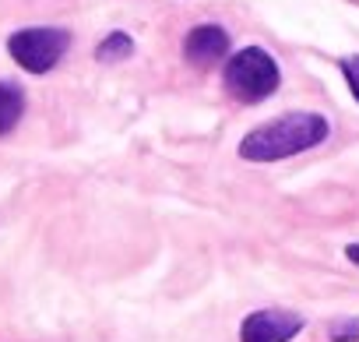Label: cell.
Here are the masks:
<instances>
[{
    "instance_id": "5b68a950",
    "label": "cell",
    "mask_w": 359,
    "mask_h": 342,
    "mask_svg": "<svg viewBox=\"0 0 359 342\" xmlns=\"http://www.w3.org/2000/svg\"><path fill=\"white\" fill-rule=\"evenodd\" d=\"M229 57V32L222 25H194L184 36V60L194 67H212Z\"/></svg>"
},
{
    "instance_id": "6da1fadb",
    "label": "cell",
    "mask_w": 359,
    "mask_h": 342,
    "mask_svg": "<svg viewBox=\"0 0 359 342\" xmlns=\"http://www.w3.org/2000/svg\"><path fill=\"white\" fill-rule=\"evenodd\" d=\"M327 134H331V127L320 113H285V117H275V120L254 127L240 141V159H247V162L292 159L299 152L317 148Z\"/></svg>"
},
{
    "instance_id": "ba28073f",
    "label": "cell",
    "mask_w": 359,
    "mask_h": 342,
    "mask_svg": "<svg viewBox=\"0 0 359 342\" xmlns=\"http://www.w3.org/2000/svg\"><path fill=\"white\" fill-rule=\"evenodd\" d=\"M331 342H359V317H338L327 324Z\"/></svg>"
},
{
    "instance_id": "8992f818",
    "label": "cell",
    "mask_w": 359,
    "mask_h": 342,
    "mask_svg": "<svg viewBox=\"0 0 359 342\" xmlns=\"http://www.w3.org/2000/svg\"><path fill=\"white\" fill-rule=\"evenodd\" d=\"M25 113V92L15 81H0V138L11 134Z\"/></svg>"
},
{
    "instance_id": "52a82bcc",
    "label": "cell",
    "mask_w": 359,
    "mask_h": 342,
    "mask_svg": "<svg viewBox=\"0 0 359 342\" xmlns=\"http://www.w3.org/2000/svg\"><path fill=\"white\" fill-rule=\"evenodd\" d=\"M134 53V39L127 32H109L99 46H95V60L99 64H120Z\"/></svg>"
},
{
    "instance_id": "9c48e42d",
    "label": "cell",
    "mask_w": 359,
    "mask_h": 342,
    "mask_svg": "<svg viewBox=\"0 0 359 342\" xmlns=\"http://www.w3.org/2000/svg\"><path fill=\"white\" fill-rule=\"evenodd\" d=\"M341 74H345V81H348L352 99L359 103V57H345V60H341Z\"/></svg>"
},
{
    "instance_id": "3957f363",
    "label": "cell",
    "mask_w": 359,
    "mask_h": 342,
    "mask_svg": "<svg viewBox=\"0 0 359 342\" xmlns=\"http://www.w3.org/2000/svg\"><path fill=\"white\" fill-rule=\"evenodd\" d=\"M71 46V32L67 29H53V25H39V29H18L8 39V53L18 67H25L29 74H46L53 71L64 53Z\"/></svg>"
},
{
    "instance_id": "277c9868",
    "label": "cell",
    "mask_w": 359,
    "mask_h": 342,
    "mask_svg": "<svg viewBox=\"0 0 359 342\" xmlns=\"http://www.w3.org/2000/svg\"><path fill=\"white\" fill-rule=\"evenodd\" d=\"M303 314L285 310V307H264L243 317L240 324V342H292L303 331Z\"/></svg>"
},
{
    "instance_id": "7a4b0ae2",
    "label": "cell",
    "mask_w": 359,
    "mask_h": 342,
    "mask_svg": "<svg viewBox=\"0 0 359 342\" xmlns=\"http://www.w3.org/2000/svg\"><path fill=\"white\" fill-rule=\"evenodd\" d=\"M222 81H226V92L236 103L254 106V103H264L268 96L278 92L282 71H278V60L264 46H243V50L226 57Z\"/></svg>"
},
{
    "instance_id": "30bf717a",
    "label": "cell",
    "mask_w": 359,
    "mask_h": 342,
    "mask_svg": "<svg viewBox=\"0 0 359 342\" xmlns=\"http://www.w3.org/2000/svg\"><path fill=\"white\" fill-rule=\"evenodd\" d=\"M345 258H348V261L359 268V244H348V247H345Z\"/></svg>"
}]
</instances>
